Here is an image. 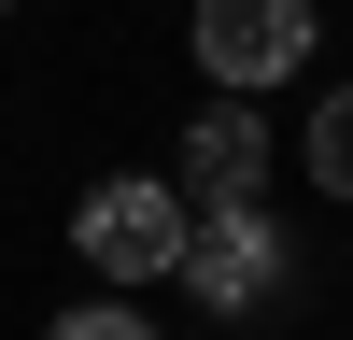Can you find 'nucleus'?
<instances>
[{"instance_id":"obj_1","label":"nucleus","mask_w":353,"mask_h":340,"mask_svg":"<svg viewBox=\"0 0 353 340\" xmlns=\"http://www.w3.org/2000/svg\"><path fill=\"white\" fill-rule=\"evenodd\" d=\"M71 255H85V270H113V283H170V270H184V198H170L156 170H128V185H85Z\"/></svg>"},{"instance_id":"obj_2","label":"nucleus","mask_w":353,"mask_h":340,"mask_svg":"<svg viewBox=\"0 0 353 340\" xmlns=\"http://www.w3.org/2000/svg\"><path fill=\"white\" fill-rule=\"evenodd\" d=\"M297 57H311V0H198V71H212L226 100L283 85Z\"/></svg>"},{"instance_id":"obj_3","label":"nucleus","mask_w":353,"mask_h":340,"mask_svg":"<svg viewBox=\"0 0 353 340\" xmlns=\"http://www.w3.org/2000/svg\"><path fill=\"white\" fill-rule=\"evenodd\" d=\"M170 283H198L212 312H269V283H283V227L254 213V198H241V213H184V270H170Z\"/></svg>"},{"instance_id":"obj_4","label":"nucleus","mask_w":353,"mask_h":340,"mask_svg":"<svg viewBox=\"0 0 353 340\" xmlns=\"http://www.w3.org/2000/svg\"><path fill=\"white\" fill-rule=\"evenodd\" d=\"M170 198H184V213H241V198H269V128H254L241 100L198 113V128H184V185H170Z\"/></svg>"},{"instance_id":"obj_5","label":"nucleus","mask_w":353,"mask_h":340,"mask_svg":"<svg viewBox=\"0 0 353 340\" xmlns=\"http://www.w3.org/2000/svg\"><path fill=\"white\" fill-rule=\"evenodd\" d=\"M311 185L353 198V85H339V100H311Z\"/></svg>"},{"instance_id":"obj_6","label":"nucleus","mask_w":353,"mask_h":340,"mask_svg":"<svg viewBox=\"0 0 353 340\" xmlns=\"http://www.w3.org/2000/svg\"><path fill=\"white\" fill-rule=\"evenodd\" d=\"M43 340H170V326H156V312H128V298H85V312H57Z\"/></svg>"},{"instance_id":"obj_7","label":"nucleus","mask_w":353,"mask_h":340,"mask_svg":"<svg viewBox=\"0 0 353 340\" xmlns=\"http://www.w3.org/2000/svg\"><path fill=\"white\" fill-rule=\"evenodd\" d=\"M0 15H14V0H0Z\"/></svg>"}]
</instances>
